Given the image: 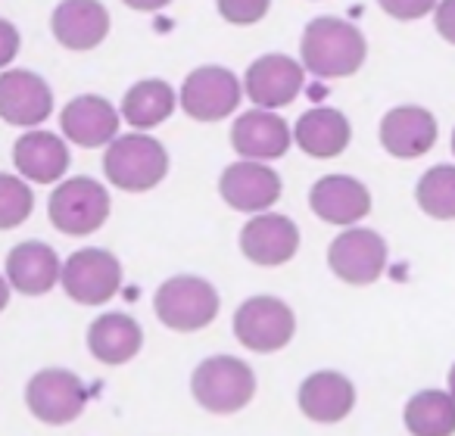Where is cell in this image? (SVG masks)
Here are the masks:
<instances>
[{
  "instance_id": "4fadbf2b",
  "label": "cell",
  "mask_w": 455,
  "mask_h": 436,
  "mask_svg": "<svg viewBox=\"0 0 455 436\" xmlns=\"http://www.w3.org/2000/svg\"><path fill=\"white\" fill-rule=\"evenodd\" d=\"M53 115V88L32 69L0 72V122L28 131Z\"/></svg>"
},
{
  "instance_id": "44dd1931",
  "label": "cell",
  "mask_w": 455,
  "mask_h": 436,
  "mask_svg": "<svg viewBox=\"0 0 455 436\" xmlns=\"http://www.w3.org/2000/svg\"><path fill=\"white\" fill-rule=\"evenodd\" d=\"M4 274H7L10 287L22 297H44L60 284L63 259L44 241H26L10 250Z\"/></svg>"
},
{
  "instance_id": "4316f807",
  "label": "cell",
  "mask_w": 455,
  "mask_h": 436,
  "mask_svg": "<svg viewBox=\"0 0 455 436\" xmlns=\"http://www.w3.org/2000/svg\"><path fill=\"white\" fill-rule=\"evenodd\" d=\"M418 209L436 222L455 218V165H434L418 178L415 187Z\"/></svg>"
},
{
  "instance_id": "9c48e42d",
  "label": "cell",
  "mask_w": 455,
  "mask_h": 436,
  "mask_svg": "<svg viewBox=\"0 0 455 436\" xmlns=\"http://www.w3.org/2000/svg\"><path fill=\"white\" fill-rule=\"evenodd\" d=\"M60 287L78 305H107L122 290V262L109 250L84 247L63 262Z\"/></svg>"
},
{
  "instance_id": "484cf974",
  "label": "cell",
  "mask_w": 455,
  "mask_h": 436,
  "mask_svg": "<svg viewBox=\"0 0 455 436\" xmlns=\"http://www.w3.org/2000/svg\"><path fill=\"white\" fill-rule=\"evenodd\" d=\"M405 430L411 436H452L455 396L449 390H421L403 408Z\"/></svg>"
},
{
  "instance_id": "9a60e30c",
  "label": "cell",
  "mask_w": 455,
  "mask_h": 436,
  "mask_svg": "<svg viewBox=\"0 0 455 436\" xmlns=\"http://www.w3.org/2000/svg\"><path fill=\"white\" fill-rule=\"evenodd\" d=\"M60 134L72 147L97 150L122 134V113L103 94H78L60 113Z\"/></svg>"
},
{
  "instance_id": "8992f818",
  "label": "cell",
  "mask_w": 455,
  "mask_h": 436,
  "mask_svg": "<svg viewBox=\"0 0 455 436\" xmlns=\"http://www.w3.org/2000/svg\"><path fill=\"white\" fill-rule=\"evenodd\" d=\"M219 290L206 278L196 274H175L163 281L159 290L153 293V312L159 324L175 334H196L209 328L219 315Z\"/></svg>"
},
{
  "instance_id": "7c38bea8",
  "label": "cell",
  "mask_w": 455,
  "mask_h": 436,
  "mask_svg": "<svg viewBox=\"0 0 455 436\" xmlns=\"http://www.w3.org/2000/svg\"><path fill=\"white\" fill-rule=\"evenodd\" d=\"M284 194L281 175L272 169V163H256V159H237L225 165L219 178V196L243 215L268 212Z\"/></svg>"
},
{
  "instance_id": "ffe728a7",
  "label": "cell",
  "mask_w": 455,
  "mask_h": 436,
  "mask_svg": "<svg viewBox=\"0 0 455 436\" xmlns=\"http://www.w3.org/2000/svg\"><path fill=\"white\" fill-rule=\"evenodd\" d=\"M380 147L390 153L393 159H418L436 144V119L430 109L405 103V107H393L384 113L378 128Z\"/></svg>"
},
{
  "instance_id": "e0dca14e",
  "label": "cell",
  "mask_w": 455,
  "mask_h": 436,
  "mask_svg": "<svg viewBox=\"0 0 455 436\" xmlns=\"http://www.w3.org/2000/svg\"><path fill=\"white\" fill-rule=\"evenodd\" d=\"M231 147L237 159H256V163H275L293 147V125H287L278 109L253 107L241 113L231 125Z\"/></svg>"
},
{
  "instance_id": "6da1fadb",
  "label": "cell",
  "mask_w": 455,
  "mask_h": 436,
  "mask_svg": "<svg viewBox=\"0 0 455 436\" xmlns=\"http://www.w3.org/2000/svg\"><path fill=\"white\" fill-rule=\"evenodd\" d=\"M368 41L359 26L340 16H315L299 35V63L312 78L337 82L365 66Z\"/></svg>"
},
{
  "instance_id": "8fae6325",
  "label": "cell",
  "mask_w": 455,
  "mask_h": 436,
  "mask_svg": "<svg viewBox=\"0 0 455 436\" xmlns=\"http://www.w3.org/2000/svg\"><path fill=\"white\" fill-rule=\"evenodd\" d=\"M387 259H390V250L384 237L359 225L343 228V234H337L328 247V268L334 272V278L353 287L374 284L387 272Z\"/></svg>"
},
{
  "instance_id": "83f0119b",
  "label": "cell",
  "mask_w": 455,
  "mask_h": 436,
  "mask_svg": "<svg viewBox=\"0 0 455 436\" xmlns=\"http://www.w3.org/2000/svg\"><path fill=\"white\" fill-rule=\"evenodd\" d=\"M35 212L32 184L22 175L0 171V231H13L26 225Z\"/></svg>"
},
{
  "instance_id": "d6a6232c",
  "label": "cell",
  "mask_w": 455,
  "mask_h": 436,
  "mask_svg": "<svg viewBox=\"0 0 455 436\" xmlns=\"http://www.w3.org/2000/svg\"><path fill=\"white\" fill-rule=\"evenodd\" d=\"M122 4L134 13H159V10L169 7L172 0H122Z\"/></svg>"
},
{
  "instance_id": "ba28073f",
  "label": "cell",
  "mask_w": 455,
  "mask_h": 436,
  "mask_svg": "<svg viewBox=\"0 0 455 436\" xmlns=\"http://www.w3.org/2000/svg\"><path fill=\"white\" fill-rule=\"evenodd\" d=\"M26 405L47 427H66L88 408V386L69 368H44L26 384Z\"/></svg>"
},
{
  "instance_id": "7402d4cb",
  "label": "cell",
  "mask_w": 455,
  "mask_h": 436,
  "mask_svg": "<svg viewBox=\"0 0 455 436\" xmlns=\"http://www.w3.org/2000/svg\"><path fill=\"white\" fill-rule=\"evenodd\" d=\"M299 411L315 424H340L355 408V386L340 371H315L299 384Z\"/></svg>"
},
{
  "instance_id": "7a4b0ae2",
  "label": "cell",
  "mask_w": 455,
  "mask_h": 436,
  "mask_svg": "<svg viewBox=\"0 0 455 436\" xmlns=\"http://www.w3.org/2000/svg\"><path fill=\"white\" fill-rule=\"evenodd\" d=\"M169 150L150 131L119 134L113 144L103 147V175L125 194H147L159 187L169 175Z\"/></svg>"
},
{
  "instance_id": "3957f363",
  "label": "cell",
  "mask_w": 455,
  "mask_h": 436,
  "mask_svg": "<svg viewBox=\"0 0 455 436\" xmlns=\"http://www.w3.org/2000/svg\"><path fill=\"white\" fill-rule=\"evenodd\" d=\"M190 396L209 415H237L256 396V374L235 355H209L190 374Z\"/></svg>"
},
{
  "instance_id": "d590c367",
  "label": "cell",
  "mask_w": 455,
  "mask_h": 436,
  "mask_svg": "<svg viewBox=\"0 0 455 436\" xmlns=\"http://www.w3.org/2000/svg\"><path fill=\"white\" fill-rule=\"evenodd\" d=\"M452 153H455V131H452Z\"/></svg>"
},
{
  "instance_id": "e575fe53",
  "label": "cell",
  "mask_w": 455,
  "mask_h": 436,
  "mask_svg": "<svg viewBox=\"0 0 455 436\" xmlns=\"http://www.w3.org/2000/svg\"><path fill=\"white\" fill-rule=\"evenodd\" d=\"M449 392H452V396H455V365L449 368Z\"/></svg>"
},
{
  "instance_id": "836d02e7",
  "label": "cell",
  "mask_w": 455,
  "mask_h": 436,
  "mask_svg": "<svg viewBox=\"0 0 455 436\" xmlns=\"http://www.w3.org/2000/svg\"><path fill=\"white\" fill-rule=\"evenodd\" d=\"M10 293H13V287H10L7 274L0 272V312H4L10 305Z\"/></svg>"
},
{
  "instance_id": "4dcf8cb0",
  "label": "cell",
  "mask_w": 455,
  "mask_h": 436,
  "mask_svg": "<svg viewBox=\"0 0 455 436\" xmlns=\"http://www.w3.org/2000/svg\"><path fill=\"white\" fill-rule=\"evenodd\" d=\"M20 47H22L20 28H16L10 20H4V16H0V72L13 66V59L20 57Z\"/></svg>"
},
{
  "instance_id": "ac0fdd59",
  "label": "cell",
  "mask_w": 455,
  "mask_h": 436,
  "mask_svg": "<svg viewBox=\"0 0 455 436\" xmlns=\"http://www.w3.org/2000/svg\"><path fill=\"white\" fill-rule=\"evenodd\" d=\"M69 140L47 128H28L13 144L16 175H22L28 184H60L69 175Z\"/></svg>"
},
{
  "instance_id": "f1b7e54d",
  "label": "cell",
  "mask_w": 455,
  "mask_h": 436,
  "mask_svg": "<svg viewBox=\"0 0 455 436\" xmlns=\"http://www.w3.org/2000/svg\"><path fill=\"white\" fill-rule=\"evenodd\" d=\"M215 13L228 26L250 28V26H259L272 13V0H215Z\"/></svg>"
},
{
  "instance_id": "603a6c76",
  "label": "cell",
  "mask_w": 455,
  "mask_h": 436,
  "mask_svg": "<svg viewBox=\"0 0 455 436\" xmlns=\"http://www.w3.org/2000/svg\"><path fill=\"white\" fill-rule=\"evenodd\" d=\"M353 140V125L347 113L334 107H312L293 125V144L312 159H334Z\"/></svg>"
},
{
  "instance_id": "30bf717a",
  "label": "cell",
  "mask_w": 455,
  "mask_h": 436,
  "mask_svg": "<svg viewBox=\"0 0 455 436\" xmlns=\"http://www.w3.org/2000/svg\"><path fill=\"white\" fill-rule=\"evenodd\" d=\"M306 66L291 53H262L243 72V97L253 107L262 109H284L303 94L306 88Z\"/></svg>"
},
{
  "instance_id": "f546056e",
  "label": "cell",
  "mask_w": 455,
  "mask_h": 436,
  "mask_svg": "<svg viewBox=\"0 0 455 436\" xmlns=\"http://www.w3.org/2000/svg\"><path fill=\"white\" fill-rule=\"evenodd\" d=\"M440 0H378V7L384 10L390 20L396 22H418L436 10Z\"/></svg>"
},
{
  "instance_id": "277c9868",
  "label": "cell",
  "mask_w": 455,
  "mask_h": 436,
  "mask_svg": "<svg viewBox=\"0 0 455 436\" xmlns=\"http://www.w3.org/2000/svg\"><path fill=\"white\" fill-rule=\"evenodd\" d=\"M109 209H113L109 190L88 175L63 178L47 200L51 225L66 237H88L100 231L109 218Z\"/></svg>"
},
{
  "instance_id": "2e32d148",
  "label": "cell",
  "mask_w": 455,
  "mask_h": 436,
  "mask_svg": "<svg viewBox=\"0 0 455 436\" xmlns=\"http://www.w3.org/2000/svg\"><path fill=\"white\" fill-rule=\"evenodd\" d=\"M113 16L100 0H60L51 13V35L63 51L88 53L109 38Z\"/></svg>"
},
{
  "instance_id": "d6986e66",
  "label": "cell",
  "mask_w": 455,
  "mask_h": 436,
  "mask_svg": "<svg viewBox=\"0 0 455 436\" xmlns=\"http://www.w3.org/2000/svg\"><path fill=\"white\" fill-rule=\"evenodd\" d=\"M309 209L324 225L353 228L371 212V190L353 175H324L312 184Z\"/></svg>"
},
{
  "instance_id": "d4e9b609",
  "label": "cell",
  "mask_w": 455,
  "mask_h": 436,
  "mask_svg": "<svg viewBox=\"0 0 455 436\" xmlns=\"http://www.w3.org/2000/svg\"><path fill=\"white\" fill-rule=\"evenodd\" d=\"M178 109V88H172L165 78H140L122 97V122L132 125V131H153L165 119H172Z\"/></svg>"
},
{
  "instance_id": "52a82bcc",
  "label": "cell",
  "mask_w": 455,
  "mask_h": 436,
  "mask_svg": "<svg viewBox=\"0 0 455 436\" xmlns=\"http://www.w3.org/2000/svg\"><path fill=\"white\" fill-rule=\"evenodd\" d=\"M297 334V315L278 297H250L235 312V337L250 353H281Z\"/></svg>"
},
{
  "instance_id": "5b68a950",
  "label": "cell",
  "mask_w": 455,
  "mask_h": 436,
  "mask_svg": "<svg viewBox=\"0 0 455 436\" xmlns=\"http://www.w3.org/2000/svg\"><path fill=\"white\" fill-rule=\"evenodd\" d=\"M243 100V78L228 66H196L178 88V107L200 125H215L237 113Z\"/></svg>"
},
{
  "instance_id": "cb8c5ba5",
  "label": "cell",
  "mask_w": 455,
  "mask_h": 436,
  "mask_svg": "<svg viewBox=\"0 0 455 436\" xmlns=\"http://www.w3.org/2000/svg\"><path fill=\"white\" fill-rule=\"evenodd\" d=\"M144 349V330L125 312H103L88 328V353L103 365H128Z\"/></svg>"
},
{
  "instance_id": "1f68e13d",
  "label": "cell",
  "mask_w": 455,
  "mask_h": 436,
  "mask_svg": "<svg viewBox=\"0 0 455 436\" xmlns=\"http://www.w3.org/2000/svg\"><path fill=\"white\" fill-rule=\"evenodd\" d=\"M434 28L446 44H455V0H440V4H436Z\"/></svg>"
},
{
  "instance_id": "5bb4252c",
  "label": "cell",
  "mask_w": 455,
  "mask_h": 436,
  "mask_svg": "<svg viewBox=\"0 0 455 436\" xmlns=\"http://www.w3.org/2000/svg\"><path fill=\"white\" fill-rule=\"evenodd\" d=\"M243 259L259 268H278L287 266L299 253V228L293 218L281 212H256L237 234Z\"/></svg>"
}]
</instances>
